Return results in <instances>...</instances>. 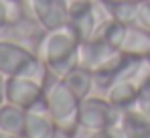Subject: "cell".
<instances>
[{"label": "cell", "mask_w": 150, "mask_h": 138, "mask_svg": "<svg viewBox=\"0 0 150 138\" xmlns=\"http://www.w3.org/2000/svg\"><path fill=\"white\" fill-rule=\"evenodd\" d=\"M79 47H81L79 37L69 24H65L53 31H45L37 55L41 57L49 73L57 77H65L69 71H73L79 65Z\"/></svg>", "instance_id": "cell-1"}, {"label": "cell", "mask_w": 150, "mask_h": 138, "mask_svg": "<svg viewBox=\"0 0 150 138\" xmlns=\"http://www.w3.org/2000/svg\"><path fill=\"white\" fill-rule=\"evenodd\" d=\"M79 104H81V100L71 92V87L65 83V79L47 71L45 106L57 128L75 134V130L79 128Z\"/></svg>", "instance_id": "cell-2"}, {"label": "cell", "mask_w": 150, "mask_h": 138, "mask_svg": "<svg viewBox=\"0 0 150 138\" xmlns=\"http://www.w3.org/2000/svg\"><path fill=\"white\" fill-rule=\"evenodd\" d=\"M0 75L4 77L28 75L45 81L47 67L33 49L18 45L14 41L0 39Z\"/></svg>", "instance_id": "cell-3"}, {"label": "cell", "mask_w": 150, "mask_h": 138, "mask_svg": "<svg viewBox=\"0 0 150 138\" xmlns=\"http://www.w3.org/2000/svg\"><path fill=\"white\" fill-rule=\"evenodd\" d=\"M144 63H146V59H142V57H132V55H126L122 51H116L100 67L93 69V83L98 90L108 92L116 81L136 77Z\"/></svg>", "instance_id": "cell-4"}, {"label": "cell", "mask_w": 150, "mask_h": 138, "mask_svg": "<svg viewBox=\"0 0 150 138\" xmlns=\"http://www.w3.org/2000/svg\"><path fill=\"white\" fill-rule=\"evenodd\" d=\"M120 120H122V110L116 108L108 97L87 95L79 104V128L87 132L118 126Z\"/></svg>", "instance_id": "cell-5"}, {"label": "cell", "mask_w": 150, "mask_h": 138, "mask_svg": "<svg viewBox=\"0 0 150 138\" xmlns=\"http://www.w3.org/2000/svg\"><path fill=\"white\" fill-rule=\"evenodd\" d=\"M6 102L23 110H33L45 102V81L28 75L6 77Z\"/></svg>", "instance_id": "cell-6"}, {"label": "cell", "mask_w": 150, "mask_h": 138, "mask_svg": "<svg viewBox=\"0 0 150 138\" xmlns=\"http://www.w3.org/2000/svg\"><path fill=\"white\" fill-rule=\"evenodd\" d=\"M69 26L75 31L81 43L98 35L101 21L98 16L96 0H73L69 2Z\"/></svg>", "instance_id": "cell-7"}, {"label": "cell", "mask_w": 150, "mask_h": 138, "mask_svg": "<svg viewBox=\"0 0 150 138\" xmlns=\"http://www.w3.org/2000/svg\"><path fill=\"white\" fill-rule=\"evenodd\" d=\"M30 16L45 31H53L69 23V2L67 0H26Z\"/></svg>", "instance_id": "cell-8"}, {"label": "cell", "mask_w": 150, "mask_h": 138, "mask_svg": "<svg viewBox=\"0 0 150 138\" xmlns=\"http://www.w3.org/2000/svg\"><path fill=\"white\" fill-rule=\"evenodd\" d=\"M57 130L53 118L47 112L45 102L39 104L33 110H26V122H25V138H51Z\"/></svg>", "instance_id": "cell-9"}, {"label": "cell", "mask_w": 150, "mask_h": 138, "mask_svg": "<svg viewBox=\"0 0 150 138\" xmlns=\"http://www.w3.org/2000/svg\"><path fill=\"white\" fill-rule=\"evenodd\" d=\"M114 53H116V49H112L100 35H96L89 41L81 43V47H79V63L93 71L96 67H100L105 59H110Z\"/></svg>", "instance_id": "cell-10"}, {"label": "cell", "mask_w": 150, "mask_h": 138, "mask_svg": "<svg viewBox=\"0 0 150 138\" xmlns=\"http://www.w3.org/2000/svg\"><path fill=\"white\" fill-rule=\"evenodd\" d=\"M140 81H142V79H140ZM140 81H136V77H132V79H120V81H116V83L105 92V97H108L116 108H120L122 112H124V110H130V108L136 106Z\"/></svg>", "instance_id": "cell-11"}, {"label": "cell", "mask_w": 150, "mask_h": 138, "mask_svg": "<svg viewBox=\"0 0 150 138\" xmlns=\"http://www.w3.org/2000/svg\"><path fill=\"white\" fill-rule=\"evenodd\" d=\"M120 51L126 53V55L144 59L150 51V33L144 31L142 26H138V24H130L128 26V35H126Z\"/></svg>", "instance_id": "cell-12"}, {"label": "cell", "mask_w": 150, "mask_h": 138, "mask_svg": "<svg viewBox=\"0 0 150 138\" xmlns=\"http://www.w3.org/2000/svg\"><path fill=\"white\" fill-rule=\"evenodd\" d=\"M120 128L126 138H150V120L136 108L122 112Z\"/></svg>", "instance_id": "cell-13"}, {"label": "cell", "mask_w": 150, "mask_h": 138, "mask_svg": "<svg viewBox=\"0 0 150 138\" xmlns=\"http://www.w3.org/2000/svg\"><path fill=\"white\" fill-rule=\"evenodd\" d=\"M25 122H26V110L4 102L0 106V130L12 134V136H23L25 134Z\"/></svg>", "instance_id": "cell-14"}, {"label": "cell", "mask_w": 150, "mask_h": 138, "mask_svg": "<svg viewBox=\"0 0 150 138\" xmlns=\"http://www.w3.org/2000/svg\"><path fill=\"white\" fill-rule=\"evenodd\" d=\"M63 79H65V83L71 87V92H73L79 100H85V97L91 93V90L96 87V83H93V71L87 69L85 65H81V63H79L73 71H69Z\"/></svg>", "instance_id": "cell-15"}, {"label": "cell", "mask_w": 150, "mask_h": 138, "mask_svg": "<svg viewBox=\"0 0 150 138\" xmlns=\"http://www.w3.org/2000/svg\"><path fill=\"white\" fill-rule=\"evenodd\" d=\"M128 26H130V24L120 23V21H116V18H110V16H108V18L101 23L98 35H100V37L110 47H112V49L120 51V47H122V43H124L126 35H128Z\"/></svg>", "instance_id": "cell-16"}, {"label": "cell", "mask_w": 150, "mask_h": 138, "mask_svg": "<svg viewBox=\"0 0 150 138\" xmlns=\"http://www.w3.org/2000/svg\"><path fill=\"white\" fill-rule=\"evenodd\" d=\"M142 2H116V4H101L110 18H116L126 24H136L138 10Z\"/></svg>", "instance_id": "cell-17"}, {"label": "cell", "mask_w": 150, "mask_h": 138, "mask_svg": "<svg viewBox=\"0 0 150 138\" xmlns=\"http://www.w3.org/2000/svg\"><path fill=\"white\" fill-rule=\"evenodd\" d=\"M23 14V0H0V31L8 23L21 18Z\"/></svg>", "instance_id": "cell-18"}, {"label": "cell", "mask_w": 150, "mask_h": 138, "mask_svg": "<svg viewBox=\"0 0 150 138\" xmlns=\"http://www.w3.org/2000/svg\"><path fill=\"white\" fill-rule=\"evenodd\" d=\"M138 112L146 116L150 120V73L142 77L140 81V87H138V97H136V106H134Z\"/></svg>", "instance_id": "cell-19"}, {"label": "cell", "mask_w": 150, "mask_h": 138, "mask_svg": "<svg viewBox=\"0 0 150 138\" xmlns=\"http://www.w3.org/2000/svg\"><path fill=\"white\" fill-rule=\"evenodd\" d=\"M87 138H126V136H124V132H122V128H120V124H118V126H110V128L93 130V132H89Z\"/></svg>", "instance_id": "cell-20"}, {"label": "cell", "mask_w": 150, "mask_h": 138, "mask_svg": "<svg viewBox=\"0 0 150 138\" xmlns=\"http://www.w3.org/2000/svg\"><path fill=\"white\" fill-rule=\"evenodd\" d=\"M136 24H138V26H142L144 31H148V33H150V0H144V2L140 4Z\"/></svg>", "instance_id": "cell-21"}, {"label": "cell", "mask_w": 150, "mask_h": 138, "mask_svg": "<svg viewBox=\"0 0 150 138\" xmlns=\"http://www.w3.org/2000/svg\"><path fill=\"white\" fill-rule=\"evenodd\" d=\"M6 102V77L0 75V106Z\"/></svg>", "instance_id": "cell-22"}, {"label": "cell", "mask_w": 150, "mask_h": 138, "mask_svg": "<svg viewBox=\"0 0 150 138\" xmlns=\"http://www.w3.org/2000/svg\"><path fill=\"white\" fill-rule=\"evenodd\" d=\"M51 138H73V132H67V130L57 128V130L53 132V136H51Z\"/></svg>", "instance_id": "cell-23"}, {"label": "cell", "mask_w": 150, "mask_h": 138, "mask_svg": "<svg viewBox=\"0 0 150 138\" xmlns=\"http://www.w3.org/2000/svg\"><path fill=\"white\" fill-rule=\"evenodd\" d=\"M116 2H144V0H100V4H116Z\"/></svg>", "instance_id": "cell-24"}, {"label": "cell", "mask_w": 150, "mask_h": 138, "mask_svg": "<svg viewBox=\"0 0 150 138\" xmlns=\"http://www.w3.org/2000/svg\"><path fill=\"white\" fill-rule=\"evenodd\" d=\"M0 138H16V136H12V134H8V132H4V130H0Z\"/></svg>", "instance_id": "cell-25"}, {"label": "cell", "mask_w": 150, "mask_h": 138, "mask_svg": "<svg viewBox=\"0 0 150 138\" xmlns=\"http://www.w3.org/2000/svg\"><path fill=\"white\" fill-rule=\"evenodd\" d=\"M144 59H146V65H148V67H150V51H148V55H146Z\"/></svg>", "instance_id": "cell-26"}, {"label": "cell", "mask_w": 150, "mask_h": 138, "mask_svg": "<svg viewBox=\"0 0 150 138\" xmlns=\"http://www.w3.org/2000/svg\"><path fill=\"white\" fill-rule=\"evenodd\" d=\"M16 138H25V136H16Z\"/></svg>", "instance_id": "cell-27"}]
</instances>
